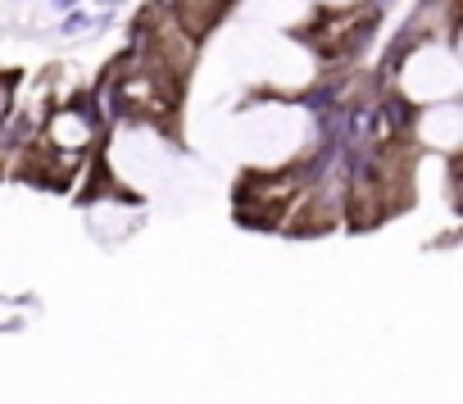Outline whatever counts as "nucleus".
Segmentation results:
<instances>
[{"instance_id":"obj_1","label":"nucleus","mask_w":463,"mask_h":404,"mask_svg":"<svg viewBox=\"0 0 463 404\" xmlns=\"http://www.w3.org/2000/svg\"><path fill=\"white\" fill-rule=\"evenodd\" d=\"M96 23H100V14L73 10V19H64V37H78V33H87V28H96Z\"/></svg>"},{"instance_id":"obj_2","label":"nucleus","mask_w":463,"mask_h":404,"mask_svg":"<svg viewBox=\"0 0 463 404\" xmlns=\"http://www.w3.org/2000/svg\"><path fill=\"white\" fill-rule=\"evenodd\" d=\"M5 114H10V87L0 82V118H5Z\"/></svg>"}]
</instances>
